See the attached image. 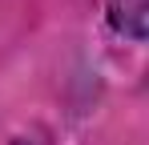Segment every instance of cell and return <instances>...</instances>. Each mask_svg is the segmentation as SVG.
<instances>
[{
	"label": "cell",
	"mask_w": 149,
	"mask_h": 145,
	"mask_svg": "<svg viewBox=\"0 0 149 145\" xmlns=\"http://www.w3.org/2000/svg\"><path fill=\"white\" fill-rule=\"evenodd\" d=\"M109 20L125 36L149 40V0H113L109 4Z\"/></svg>",
	"instance_id": "1"
}]
</instances>
